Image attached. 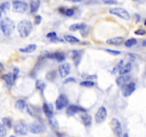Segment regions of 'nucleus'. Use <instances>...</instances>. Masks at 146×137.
<instances>
[{"instance_id":"obj_48","label":"nucleus","mask_w":146,"mask_h":137,"mask_svg":"<svg viewBox=\"0 0 146 137\" xmlns=\"http://www.w3.org/2000/svg\"><path fill=\"white\" fill-rule=\"evenodd\" d=\"M145 75H146V71H145Z\"/></svg>"},{"instance_id":"obj_35","label":"nucleus","mask_w":146,"mask_h":137,"mask_svg":"<svg viewBox=\"0 0 146 137\" xmlns=\"http://www.w3.org/2000/svg\"><path fill=\"white\" fill-rule=\"evenodd\" d=\"M46 37L47 38H49L51 40V39H53L57 37V35H56V33L54 32V31H52V32H49L46 34Z\"/></svg>"},{"instance_id":"obj_7","label":"nucleus","mask_w":146,"mask_h":137,"mask_svg":"<svg viewBox=\"0 0 146 137\" xmlns=\"http://www.w3.org/2000/svg\"><path fill=\"white\" fill-rule=\"evenodd\" d=\"M14 132L19 136H25L28 132V127L24 122H18L14 125Z\"/></svg>"},{"instance_id":"obj_5","label":"nucleus","mask_w":146,"mask_h":137,"mask_svg":"<svg viewBox=\"0 0 146 137\" xmlns=\"http://www.w3.org/2000/svg\"><path fill=\"white\" fill-rule=\"evenodd\" d=\"M111 127L114 133V134L117 137H122L123 135V130H122V126L121 124L119 122V120L113 118H112L111 122Z\"/></svg>"},{"instance_id":"obj_37","label":"nucleus","mask_w":146,"mask_h":137,"mask_svg":"<svg viewBox=\"0 0 146 137\" xmlns=\"http://www.w3.org/2000/svg\"><path fill=\"white\" fill-rule=\"evenodd\" d=\"M105 51H107V52L110 53V54H113V55H118V54H120V51H116V50H112V49H105Z\"/></svg>"},{"instance_id":"obj_20","label":"nucleus","mask_w":146,"mask_h":137,"mask_svg":"<svg viewBox=\"0 0 146 137\" xmlns=\"http://www.w3.org/2000/svg\"><path fill=\"white\" fill-rule=\"evenodd\" d=\"M15 107L17 109H19V111H24V109H27L28 106L26 104V103L24 100L23 99H19V100H17L15 103Z\"/></svg>"},{"instance_id":"obj_28","label":"nucleus","mask_w":146,"mask_h":137,"mask_svg":"<svg viewBox=\"0 0 146 137\" xmlns=\"http://www.w3.org/2000/svg\"><path fill=\"white\" fill-rule=\"evenodd\" d=\"M138 41L135 38H131V39H127L126 40V42H125V46L126 47H132L133 46L137 44Z\"/></svg>"},{"instance_id":"obj_8","label":"nucleus","mask_w":146,"mask_h":137,"mask_svg":"<svg viewBox=\"0 0 146 137\" xmlns=\"http://www.w3.org/2000/svg\"><path fill=\"white\" fill-rule=\"evenodd\" d=\"M68 104V99L67 96L65 94H61L56 100L55 102L56 109L57 110H61L64 107H66Z\"/></svg>"},{"instance_id":"obj_30","label":"nucleus","mask_w":146,"mask_h":137,"mask_svg":"<svg viewBox=\"0 0 146 137\" xmlns=\"http://www.w3.org/2000/svg\"><path fill=\"white\" fill-rule=\"evenodd\" d=\"M80 85L84 87H93L95 85V83L92 81H83L80 83Z\"/></svg>"},{"instance_id":"obj_18","label":"nucleus","mask_w":146,"mask_h":137,"mask_svg":"<svg viewBox=\"0 0 146 137\" xmlns=\"http://www.w3.org/2000/svg\"><path fill=\"white\" fill-rule=\"evenodd\" d=\"M81 56H82V52L81 51H76V50H74L73 51V61H74L75 65L77 66L80 61H81Z\"/></svg>"},{"instance_id":"obj_12","label":"nucleus","mask_w":146,"mask_h":137,"mask_svg":"<svg viewBox=\"0 0 146 137\" xmlns=\"http://www.w3.org/2000/svg\"><path fill=\"white\" fill-rule=\"evenodd\" d=\"M46 57L56 59L58 61H63L65 59V54L64 52H61V51H56V52L51 53V54L48 53L46 54Z\"/></svg>"},{"instance_id":"obj_3","label":"nucleus","mask_w":146,"mask_h":137,"mask_svg":"<svg viewBox=\"0 0 146 137\" xmlns=\"http://www.w3.org/2000/svg\"><path fill=\"white\" fill-rule=\"evenodd\" d=\"M110 13L116 15L125 20H129L131 19V14L126 9L121 7H114L110 9Z\"/></svg>"},{"instance_id":"obj_39","label":"nucleus","mask_w":146,"mask_h":137,"mask_svg":"<svg viewBox=\"0 0 146 137\" xmlns=\"http://www.w3.org/2000/svg\"><path fill=\"white\" fill-rule=\"evenodd\" d=\"M41 22V16L40 15H37L34 18V23L36 24H39Z\"/></svg>"},{"instance_id":"obj_6","label":"nucleus","mask_w":146,"mask_h":137,"mask_svg":"<svg viewBox=\"0 0 146 137\" xmlns=\"http://www.w3.org/2000/svg\"><path fill=\"white\" fill-rule=\"evenodd\" d=\"M122 94L124 97L130 96L135 90V84L134 82H131L129 84H124L121 87Z\"/></svg>"},{"instance_id":"obj_40","label":"nucleus","mask_w":146,"mask_h":137,"mask_svg":"<svg viewBox=\"0 0 146 137\" xmlns=\"http://www.w3.org/2000/svg\"><path fill=\"white\" fill-rule=\"evenodd\" d=\"M76 79L73 78V77H69V78H67V79L64 81V84H67V83H69V82H76Z\"/></svg>"},{"instance_id":"obj_36","label":"nucleus","mask_w":146,"mask_h":137,"mask_svg":"<svg viewBox=\"0 0 146 137\" xmlns=\"http://www.w3.org/2000/svg\"><path fill=\"white\" fill-rule=\"evenodd\" d=\"M135 34H137V35H140V36H143L146 34V31L143 29H138V30L135 31Z\"/></svg>"},{"instance_id":"obj_43","label":"nucleus","mask_w":146,"mask_h":137,"mask_svg":"<svg viewBox=\"0 0 146 137\" xmlns=\"http://www.w3.org/2000/svg\"><path fill=\"white\" fill-rule=\"evenodd\" d=\"M67 1H69V2H74V3H77V2H81V0H67Z\"/></svg>"},{"instance_id":"obj_32","label":"nucleus","mask_w":146,"mask_h":137,"mask_svg":"<svg viewBox=\"0 0 146 137\" xmlns=\"http://www.w3.org/2000/svg\"><path fill=\"white\" fill-rule=\"evenodd\" d=\"M7 128L2 124L0 123V137H4L7 135Z\"/></svg>"},{"instance_id":"obj_41","label":"nucleus","mask_w":146,"mask_h":137,"mask_svg":"<svg viewBox=\"0 0 146 137\" xmlns=\"http://www.w3.org/2000/svg\"><path fill=\"white\" fill-rule=\"evenodd\" d=\"M19 68H14V72H13L12 74H13V76H14V78L15 80L16 79V78H17V76H18V74H19Z\"/></svg>"},{"instance_id":"obj_17","label":"nucleus","mask_w":146,"mask_h":137,"mask_svg":"<svg viewBox=\"0 0 146 137\" xmlns=\"http://www.w3.org/2000/svg\"><path fill=\"white\" fill-rule=\"evenodd\" d=\"M81 120H82L83 124L86 126L88 127L91 125V124H92V116H91L90 115L85 113L81 116Z\"/></svg>"},{"instance_id":"obj_9","label":"nucleus","mask_w":146,"mask_h":137,"mask_svg":"<svg viewBox=\"0 0 146 137\" xmlns=\"http://www.w3.org/2000/svg\"><path fill=\"white\" fill-rule=\"evenodd\" d=\"M107 118V111L104 107H100L95 116V120L97 124H101L105 121Z\"/></svg>"},{"instance_id":"obj_15","label":"nucleus","mask_w":146,"mask_h":137,"mask_svg":"<svg viewBox=\"0 0 146 137\" xmlns=\"http://www.w3.org/2000/svg\"><path fill=\"white\" fill-rule=\"evenodd\" d=\"M131 76L129 74H124V75H120L119 77L116 79V83L118 86L122 87L123 85L126 84L131 79Z\"/></svg>"},{"instance_id":"obj_11","label":"nucleus","mask_w":146,"mask_h":137,"mask_svg":"<svg viewBox=\"0 0 146 137\" xmlns=\"http://www.w3.org/2000/svg\"><path fill=\"white\" fill-rule=\"evenodd\" d=\"M59 74L62 78L66 77L71 72V65L69 63H64L62 64L59 68Z\"/></svg>"},{"instance_id":"obj_19","label":"nucleus","mask_w":146,"mask_h":137,"mask_svg":"<svg viewBox=\"0 0 146 137\" xmlns=\"http://www.w3.org/2000/svg\"><path fill=\"white\" fill-rule=\"evenodd\" d=\"M131 68H132V64L131 62H128L126 64L123 65L119 70V74L120 75H124V74H128L131 70Z\"/></svg>"},{"instance_id":"obj_31","label":"nucleus","mask_w":146,"mask_h":137,"mask_svg":"<svg viewBox=\"0 0 146 137\" xmlns=\"http://www.w3.org/2000/svg\"><path fill=\"white\" fill-rule=\"evenodd\" d=\"M49 123L51 125L52 128L53 129H57L59 127V124H58V122L56 121V118H53V117L52 118H49Z\"/></svg>"},{"instance_id":"obj_24","label":"nucleus","mask_w":146,"mask_h":137,"mask_svg":"<svg viewBox=\"0 0 146 137\" xmlns=\"http://www.w3.org/2000/svg\"><path fill=\"white\" fill-rule=\"evenodd\" d=\"M39 8V2L37 1H33L31 2L30 4V9H31V13H34L36 11H37V10Z\"/></svg>"},{"instance_id":"obj_22","label":"nucleus","mask_w":146,"mask_h":137,"mask_svg":"<svg viewBox=\"0 0 146 137\" xmlns=\"http://www.w3.org/2000/svg\"><path fill=\"white\" fill-rule=\"evenodd\" d=\"M86 24L85 23L81 22V23H76V24H71L69 27L68 29L71 31H76L78 30H81L83 27H85Z\"/></svg>"},{"instance_id":"obj_16","label":"nucleus","mask_w":146,"mask_h":137,"mask_svg":"<svg viewBox=\"0 0 146 137\" xmlns=\"http://www.w3.org/2000/svg\"><path fill=\"white\" fill-rule=\"evenodd\" d=\"M123 41H124V38L123 37H116L108 39L106 41V43L110 45L119 46L123 42Z\"/></svg>"},{"instance_id":"obj_46","label":"nucleus","mask_w":146,"mask_h":137,"mask_svg":"<svg viewBox=\"0 0 146 137\" xmlns=\"http://www.w3.org/2000/svg\"><path fill=\"white\" fill-rule=\"evenodd\" d=\"M9 137H16V136H10Z\"/></svg>"},{"instance_id":"obj_42","label":"nucleus","mask_w":146,"mask_h":137,"mask_svg":"<svg viewBox=\"0 0 146 137\" xmlns=\"http://www.w3.org/2000/svg\"><path fill=\"white\" fill-rule=\"evenodd\" d=\"M4 66H3V64H2V63H0V74H1L2 72H3V71H4Z\"/></svg>"},{"instance_id":"obj_14","label":"nucleus","mask_w":146,"mask_h":137,"mask_svg":"<svg viewBox=\"0 0 146 137\" xmlns=\"http://www.w3.org/2000/svg\"><path fill=\"white\" fill-rule=\"evenodd\" d=\"M43 110L45 114V115L49 118H52L53 117V107L51 104H49L46 102L44 103L43 104Z\"/></svg>"},{"instance_id":"obj_34","label":"nucleus","mask_w":146,"mask_h":137,"mask_svg":"<svg viewBox=\"0 0 146 137\" xmlns=\"http://www.w3.org/2000/svg\"><path fill=\"white\" fill-rule=\"evenodd\" d=\"M103 3L105 4H109V5H115L118 4L117 0H103Z\"/></svg>"},{"instance_id":"obj_13","label":"nucleus","mask_w":146,"mask_h":137,"mask_svg":"<svg viewBox=\"0 0 146 137\" xmlns=\"http://www.w3.org/2000/svg\"><path fill=\"white\" fill-rule=\"evenodd\" d=\"M80 111H85V109L76 105H71L68 107L66 109V114L69 116L74 115Z\"/></svg>"},{"instance_id":"obj_27","label":"nucleus","mask_w":146,"mask_h":137,"mask_svg":"<svg viewBox=\"0 0 146 137\" xmlns=\"http://www.w3.org/2000/svg\"><path fill=\"white\" fill-rule=\"evenodd\" d=\"M36 87L41 91H43L46 87V84L42 80H37L36 82Z\"/></svg>"},{"instance_id":"obj_10","label":"nucleus","mask_w":146,"mask_h":137,"mask_svg":"<svg viewBox=\"0 0 146 137\" xmlns=\"http://www.w3.org/2000/svg\"><path fill=\"white\" fill-rule=\"evenodd\" d=\"M29 130L30 131V132L35 133V134H38V133H41L44 131L45 129L44 126L38 123V122H34V123H31L29 125Z\"/></svg>"},{"instance_id":"obj_45","label":"nucleus","mask_w":146,"mask_h":137,"mask_svg":"<svg viewBox=\"0 0 146 137\" xmlns=\"http://www.w3.org/2000/svg\"><path fill=\"white\" fill-rule=\"evenodd\" d=\"M2 13L0 11V18H1V16H2Z\"/></svg>"},{"instance_id":"obj_33","label":"nucleus","mask_w":146,"mask_h":137,"mask_svg":"<svg viewBox=\"0 0 146 137\" xmlns=\"http://www.w3.org/2000/svg\"><path fill=\"white\" fill-rule=\"evenodd\" d=\"M56 77V72L55 71H51V72H49L46 75V79L49 81L53 80Z\"/></svg>"},{"instance_id":"obj_2","label":"nucleus","mask_w":146,"mask_h":137,"mask_svg":"<svg viewBox=\"0 0 146 137\" xmlns=\"http://www.w3.org/2000/svg\"><path fill=\"white\" fill-rule=\"evenodd\" d=\"M0 27L4 35L6 37L11 36L15 29L14 22L9 17H4L0 22Z\"/></svg>"},{"instance_id":"obj_26","label":"nucleus","mask_w":146,"mask_h":137,"mask_svg":"<svg viewBox=\"0 0 146 137\" xmlns=\"http://www.w3.org/2000/svg\"><path fill=\"white\" fill-rule=\"evenodd\" d=\"M11 7V4L9 2H4L0 4V11L2 13L8 11Z\"/></svg>"},{"instance_id":"obj_44","label":"nucleus","mask_w":146,"mask_h":137,"mask_svg":"<svg viewBox=\"0 0 146 137\" xmlns=\"http://www.w3.org/2000/svg\"><path fill=\"white\" fill-rule=\"evenodd\" d=\"M123 137H129V135H128V133H125L123 134Z\"/></svg>"},{"instance_id":"obj_38","label":"nucleus","mask_w":146,"mask_h":137,"mask_svg":"<svg viewBox=\"0 0 146 137\" xmlns=\"http://www.w3.org/2000/svg\"><path fill=\"white\" fill-rule=\"evenodd\" d=\"M65 14L68 16H71L74 14V10L73 9H67L65 11Z\"/></svg>"},{"instance_id":"obj_25","label":"nucleus","mask_w":146,"mask_h":137,"mask_svg":"<svg viewBox=\"0 0 146 137\" xmlns=\"http://www.w3.org/2000/svg\"><path fill=\"white\" fill-rule=\"evenodd\" d=\"M64 39L69 42V43H71V44H74V43H78L80 42L79 39L76 38V37H74V36H71V35H65L64 36Z\"/></svg>"},{"instance_id":"obj_47","label":"nucleus","mask_w":146,"mask_h":137,"mask_svg":"<svg viewBox=\"0 0 146 137\" xmlns=\"http://www.w3.org/2000/svg\"><path fill=\"white\" fill-rule=\"evenodd\" d=\"M144 24H145V26H146V20H145V23H144Z\"/></svg>"},{"instance_id":"obj_1","label":"nucleus","mask_w":146,"mask_h":137,"mask_svg":"<svg viewBox=\"0 0 146 137\" xmlns=\"http://www.w3.org/2000/svg\"><path fill=\"white\" fill-rule=\"evenodd\" d=\"M32 29H33V26L31 22L27 19L22 20L17 25L18 32H19L20 37L22 38L27 37L31 32Z\"/></svg>"},{"instance_id":"obj_23","label":"nucleus","mask_w":146,"mask_h":137,"mask_svg":"<svg viewBox=\"0 0 146 137\" xmlns=\"http://www.w3.org/2000/svg\"><path fill=\"white\" fill-rule=\"evenodd\" d=\"M36 44H29L27 46L24 47V48H21L19 49V51L21 52H23V53H31V52H33L36 49Z\"/></svg>"},{"instance_id":"obj_4","label":"nucleus","mask_w":146,"mask_h":137,"mask_svg":"<svg viewBox=\"0 0 146 137\" xmlns=\"http://www.w3.org/2000/svg\"><path fill=\"white\" fill-rule=\"evenodd\" d=\"M13 11L17 13H24L28 9V4L20 0H15L12 3Z\"/></svg>"},{"instance_id":"obj_21","label":"nucleus","mask_w":146,"mask_h":137,"mask_svg":"<svg viewBox=\"0 0 146 137\" xmlns=\"http://www.w3.org/2000/svg\"><path fill=\"white\" fill-rule=\"evenodd\" d=\"M2 79L5 81L6 84L8 86H12L14 84V81H16L14 79V76H13V74L12 73H9V74H4L2 76Z\"/></svg>"},{"instance_id":"obj_29","label":"nucleus","mask_w":146,"mask_h":137,"mask_svg":"<svg viewBox=\"0 0 146 137\" xmlns=\"http://www.w3.org/2000/svg\"><path fill=\"white\" fill-rule=\"evenodd\" d=\"M2 122H3V125L5 126V127H7L9 129L11 128V126H12V124H11V120L8 118V117H4L2 118Z\"/></svg>"}]
</instances>
